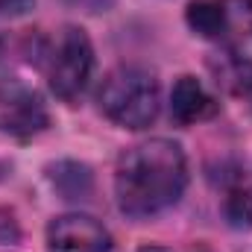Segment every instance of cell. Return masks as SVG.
I'll return each instance as SVG.
<instances>
[{"mask_svg":"<svg viewBox=\"0 0 252 252\" xmlns=\"http://www.w3.org/2000/svg\"><path fill=\"white\" fill-rule=\"evenodd\" d=\"M97 103L112 124L124 129H144L158 118L161 109L158 82L141 67H115L106 73Z\"/></svg>","mask_w":252,"mask_h":252,"instance_id":"obj_2","label":"cell"},{"mask_svg":"<svg viewBox=\"0 0 252 252\" xmlns=\"http://www.w3.org/2000/svg\"><path fill=\"white\" fill-rule=\"evenodd\" d=\"M112 238L94 217L62 214L47 226V252H109Z\"/></svg>","mask_w":252,"mask_h":252,"instance_id":"obj_5","label":"cell"},{"mask_svg":"<svg viewBox=\"0 0 252 252\" xmlns=\"http://www.w3.org/2000/svg\"><path fill=\"white\" fill-rule=\"evenodd\" d=\"M170 115L173 121L182 126L199 124V121H208L217 115V103L214 97L202 88L199 79L193 76H179L173 91H170Z\"/></svg>","mask_w":252,"mask_h":252,"instance_id":"obj_6","label":"cell"},{"mask_svg":"<svg viewBox=\"0 0 252 252\" xmlns=\"http://www.w3.org/2000/svg\"><path fill=\"white\" fill-rule=\"evenodd\" d=\"M185 18L188 27L202 38H223L229 32V6L223 0H193Z\"/></svg>","mask_w":252,"mask_h":252,"instance_id":"obj_8","label":"cell"},{"mask_svg":"<svg viewBox=\"0 0 252 252\" xmlns=\"http://www.w3.org/2000/svg\"><path fill=\"white\" fill-rule=\"evenodd\" d=\"M0 47H3V41H0Z\"/></svg>","mask_w":252,"mask_h":252,"instance_id":"obj_14","label":"cell"},{"mask_svg":"<svg viewBox=\"0 0 252 252\" xmlns=\"http://www.w3.org/2000/svg\"><path fill=\"white\" fill-rule=\"evenodd\" d=\"M226 220L232 229H252V188H235L229 193Z\"/></svg>","mask_w":252,"mask_h":252,"instance_id":"obj_10","label":"cell"},{"mask_svg":"<svg viewBox=\"0 0 252 252\" xmlns=\"http://www.w3.org/2000/svg\"><path fill=\"white\" fill-rule=\"evenodd\" d=\"M138 252H170V250H164V247H144V250H138ZM196 252H202V250H196Z\"/></svg>","mask_w":252,"mask_h":252,"instance_id":"obj_12","label":"cell"},{"mask_svg":"<svg viewBox=\"0 0 252 252\" xmlns=\"http://www.w3.org/2000/svg\"><path fill=\"white\" fill-rule=\"evenodd\" d=\"M50 124L41 97L24 85H6L0 91V132L12 138H32Z\"/></svg>","mask_w":252,"mask_h":252,"instance_id":"obj_4","label":"cell"},{"mask_svg":"<svg viewBox=\"0 0 252 252\" xmlns=\"http://www.w3.org/2000/svg\"><path fill=\"white\" fill-rule=\"evenodd\" d=\"M35 0H0V15H24Z\"/></svg>","mask_w":252,"mask_h":252,"instance_id":"obj_11","label":"cell"},{"mask_svg":"<svg viewBox=\"0 0 252 252\" xmlns=\"http://www.w3.org/2000/svg\"><path fill=\"white\" fill-rule=\"evenodd\" d=\"M250 21H252V9H250Z\"/></svg>","mask_w":252,"mask_h":252,"instance_id":"obj_13","label":"cell"},{"mask_svg":"<svg viewBox=\"0 0 252 252\" xmlns=\"http://www.w3.org/2000/svg\"><path fill=\"white\" fill-rule=\"evenodd\" d=\"M50 182L64 199H88L91 193V170L76 161H59L50 167Z\"/></svg>","mask_w":252,"mask_h":252,"instance_id":"obj_9","label":"cell"},{"mask_svg":"<svg viewBox=\"0 0 252 252\" xmlns=\"http://www.w3.org/2000/svg\"><path fill=\"white\" fill-rule=\"evenodd\" d=\"M94 70V47L88 41V35L79 27H64L56 38V47L50 53L47 64V79L56 97L62 100H76Z\"/></svg>","mask_w":252,"mask_h":252,"instance_id":"obj_3","label":"cell"},{"mask_svg":"<svg viewBox=\"0 0 252 252\" xmlns=\"http://www.w3.org/2000/svg\"><path fill=\"white\" fill-rule=\"evenodd\" d=\"M188 185V161L176 141L150 138L129 147L115 167V196L129 217L170 208Z\"/></svg>","mask_w":252,"mask_h":252,"instance_id":"obj_1","label":"cell"},{"mask_svg":"<svg viewBox=\"0 0 252 252\" xmlns=\"http://www.w3.org/2000/svg\"><path fill=\"white\" fill-rule=\"evenodd\" d=\"M208 67H211L217 85L226 94L241 97V94H250L252 91V59H247V56H241L235 50H226V53L214 56L208 62Z\"/></svg>","mask_w":252,"mask_h":252,"instance_id":"obj_7","label":"cell"}]
</instances>
